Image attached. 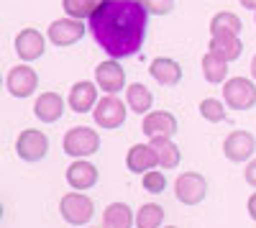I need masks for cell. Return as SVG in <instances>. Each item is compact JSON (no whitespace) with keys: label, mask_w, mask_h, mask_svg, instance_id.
Masks as SVG:
<instances>
[{"label":"cell","mask_w":256,"mask_h":228,"mask_svg":"<svg viewBox=\"0 0 256 228\" xmlns=\"http://www.w3.org/2000/svg\"><path fill=\"white\" fill-rule=\"evenodd\" d=\"M92 118H95V123H98L100 128H105V131H116V128H120L123 123H126V118H128V108L123 106V100H120V98H116V95H105V98H100V102L95 106Z\"/></svg>","instance_id":"obj_5"},{"label":"cell","mask_w":256,"mask_h":228,"mask_svg":"<svg viewBox=\"0 0 256 228\" xmlns=\"http://www.w3.org/2000/svg\"><path fill=\"white\" fill-rule=\"evenodd\" d=\"M223 100L230 110H251L256 106V82L248 77H230L223 82Z\"/></svg>","instance_id":"obj_3"},{"label":"cell","mask_w":256,"mask_h":228,"mask_svg":"<svg viewBox=\"0 0 256 228\" xmlns=\"http://www.w3.org/2000/svg\"><path fill=\"white\" fill-rule=\"evenodd\" d=\"M84 36V24L77 18H59L52 20L49 28H46V38L52 41L54 46L64 49V46H72Z\"/></svg>","instance_id":"obj_11"},{"label":"cell","mask_w":256,"mask_h":228,"mask_svg":"<svg viewBox=\"0 0 256 228\" xmlns=\"http://www.w3.org/2000/svg\"><path fill=\"white\" fill-rule=\"evenodd\" d=\"M244 28L241 18L230 10H220L210 20V36H238Z\"/></svg>","instance_id":"obj_23"},{"label":"cell","mask_w":256,"mask_h":228,"mask_svg":"<svg viewBox=\"0 0 256 228\" xmlns=\"http://www.w3.org/2000/svg\"><path fill=\"white\" fill-rule=\"evenodd\" d=\"M180 128L177 123V116H172L169 110H148L141 120V131L144 136H148V141L152 138H172Z\"/></svg>","instance_id":"obj_8"},{"label":"cell","mask_w":256,"mask_h":228,"mask_svg":"<svg viewBox=\"0 0 256 228\" xmlns=\"http://www.w3.org/2000/svg\"><path fill=\"white\" fill-rule=\"evenodd\" d=\"M105 3V0H62L64 6V13L67 18H77V20H84V18H92V13Z\"/></svg>","instance_id":"obj_26"},{"label":"cell","mask_w":256,"mask_h":228,"mask_svg":"<svg viewBox=\"0 0 256 228\" xmlns=\"http://www.w3.org/2000/svg\"><path fill=\"white\" fill-rule=\"evenodd\" d=\"M164 226V208L159 202H144L136 213V228H162Z\"/></svg>","instance_id":"obj_25"},{"label":"cell","mask_w":256,"mask_h":228,"mask_svg":"<svg viewBox=\"0 0 256 228\" xmlns=\"http://www.w3.org/2000/svg\"><path fill=\"white\" fill-rule=\"evenodd\" d=\"M64 154L67 156H77V159H84V156H92L98 149H100V136L95 128H88V126H74L67 131L64 136Z\"/></svg>","instance_id":"obj_4"},{"label":"cell","mask_w":256,"mask_h":228,"mask_svg":"<svg viewBox=\"0 0 256 228\" xmlns=\"http://www.w3.org/2000/svg\"><path fill=\"white\" fill-rule=\"evenodd\" d=\"M100 228H102V226H100Z\"/></svg>","instance_id":"obj_36"},{"label":"cell","mask_w":256,"mask_h":228,"mask_svg":"<svg viewBox=\"0 0 256 228\" xmlns=\"http://www.w3.org/2000/svg\"><path fill=\"white\" fill-rule=\"evenodd\" d=\"M148 31V13L138 0H105L90 18V34L110 59L138 54Z\"/></svg>","instance_id":"obj_1"},{"label":"cell","mask_w":256,"mask_h":228,"mask_svg":"<svg viewBox=\"0 0 256 228\" xmlns=\"http://www.w3.org/2000/svg\"><path fill=\"white\" fill-rule=\"evenodd\" d=\"M16 152L24 162H41L49 154V136L38 128H26L16 138Z\"/></svg>","instance_id":"obj_6"},{"label":"cell","mask_w":256,"mask_h":228,"mask_svg":"<svg viewBox=\"0 0 256 228\" xmlns=\"http://www.w3.org/2000/svg\"><path fill=\"white\" fill-rule=\"evenodd\" d=\"M148 74H152L162 88H177L182 82V67L180 62L169 59V56H156L152 64H148Z\"/></svg>","instance_id":"obj_17"},{"label":"cell","mask_w":256,"mask_h":228,"mask_svg":"<svg viewBox=\"0 0 256 228\" xmlns=\"http://www.w3.org/2000/svg\"><path fill=\"white\" fill-rule=\"evenodd\" d=\"M6 88H8V92L13 95V98H28V95H34L36 92V88H38V74H36V70L31 67V64H16L10 72H8V77H6Z\"/></svg>","instance_id":"obj_13"},{"label":"cell","mask_w":256,"mask_h":228,"mask_svg":"<svg viewBox=\"0 0 256 228\" xmlns=\"http://www.w3.org/2000/svg\"><path fill=\"white\" fill-rule=\"evenodd\" d=\"M141 184H144V190H146V192L159 195V192H164V190H166V177H164V172L152 170V172L141 174Z\"/></svg>","instance_id":"obj_28"},{"label":"cell","mask_w":256,"mask_h":228,"mask_svg":"<svg viewBox=\"0 0 256 228\" xmlns=\"http://www.w3.org/2000/svg\"><path fill=\"white\" fill-rule=\"evenodd\" d=\"M251 77H254V82H256V54H254V59H251Z\"/></svg>","instance_id":"obj_33"},{"label":"cell","mask_w":256,"mask_h":228,"mask_svg":"<svg viewBox=\"0 0 256 228\" xmlns=\"http://www.w3.org/2000/svg\"><path fill=\"white\" fill-rule=\"evenodd\" d=\"M246 208H248V216L256 220V192H254V195H248V205H246Z\"/></svg>","instance_id":"obj_31"},{"label":"cell","mask_w":256,"mask_h":228,"mask_svg":"<svg viewBox=\"0 0 256 228\" xmlns=\"http://www.w3.org/2000/svg\"><path fill=\"white\" fill-rule=\"evenodd\" d=\"M208 52L218 54L226 62H236L244 54V41L238 36H210Z\"/></svg>","instance_id":"obj_20"},{"label":"cell","mask_w":256,"mask_h":228,"mask_svg":"<svg viewBox=\"0 0 256 228\" xmlns=\"http://www.w3.org/2000/svg\"><path fill=\"white\" fill-rule=\"evenodd\" d=\"M174 195L182 205H200L208 198V180L200 172H184L174 182Z\"/></svg>","instance_id":"obj_7"},{"label":"cell","mask_w":256,"mask_h":228,"mask_svg":"<svg viewBox=\"0 0 256 228\" xmlns=\"http://www.w3.org/2000/svg\"><path fill=\"white\" fill-rule=\"evenodd\" d=\"M254 20H256V13H254Z\"/></svg>","instance_id":"obj_35"},{"label":"cell","mask_w":256,"mask_h":228,"mask_svg":"<svg viewBox=\"0 0 256 228\" xmlns=\"http://www.w3.org/2000/svg\"><path fill=\"white\" fill-rule=\"evenodd\" d=\"M200 116H202L205 120H210V123L226 120V106H223V100H218V98H205V100L200 102Z\"/></svg>","instance_id":"obj_27"},{"label":"cell","mask_w":256,"mask_h":228,"mask_svg":"<svg viewBox=\"0 0 256 228\" xmlns=\"http://www.w3.org/2000/svg\"><path fill=\"white\" fill-rule=\"evenodd\" d=\"M136 216L128 202H110L102 210V228H134Z\"/></svg>","instance_id":"obj_19"},{"label":"cell","mask_w":256,"mask_h":228,"mask_svg":"<svg viewBox=\"0 0 256 228\" xmlns=\"http://www.w3.org/2000/svg\"><path fill=\"white\" fill-rule=\"evenodd\" d=\"M226 74H228V62L220 59L218 54L208 52L202 56V77L210 85H220V82H226Z\"/></svg>","instance_id":"obj_24"},{"label":"cell","mask_w":256,"mask_h":228,"mask_svg":"<svg viewBox=\"0 0 256 228\" xmlns=\"http://www.w3.org/2000/svg\"><path fill=\"white\" fill-rule=\"evenodd\" d=\"M13 46H16V54L20 56V62H36L44 56L46 52V36L41 34L38 28H20L16 34V41H13Z\"/></svg>","instance_id":"obj_9"},{"label":"cell","mask_w":256,"mask_h":228,"mask_svg":"<svg viewBox=\"0 0 256 228\" xmlns=\"http://www.w3.org/2000/svg\"><path fill=\"white\" fill-rule=\"evenodd\" d=\"M148 16H169L174 10V0H138Z\"/></svg>","instance_id":"obj_29"},{"label":"cell","mask_w":256,"mask_h":228,"mask_svg":"<svg viewBox=\"0 0 256 228\" xmlns=\"http://www.w3.org/2000/svg\"><path fill=\"white\" fill-rule=\"evenodd\" d=\"M59 213L70 226H88L95 216V202L80 190H72L67 195H62L59 200Z\"/></svg>","instance_id":"obj_2"},{"label":"cell","mask_w":256,"mask_h":228,"mask_svg":"<svg viewBox=\"0 0 256 228\" xmlns=\"http://www.w3.org/2000/svg\"><path fill=\"white\" fill-rule=\"evenodd\" d=\"M162 228H180V226H162Z\"/></svg>","instance_id":"obj_34"},{"label":"cell","mask_w":256,"mask_h":228,"mask_svg":"<svg viewBox=\"0 0 256 228\" xmlns=\"http://www.w3.org/2000/svg\"><path fill=\"white\" fill-rule=\"evenodd\" d=\"M95 85L105 95H118L126 88V72L118 59H105L95 67Z\"/></svg>","instance_id":"obj_12"},{"label":"cell","mask_w":256,"mask_h":228,"mask_svg":"<svg viewBox=\"0 0 256 228\" xmlns=\"http://www.w3.org/2000/svg\"><path fill=\"white\" fill-rule=\"evenodd\" d=\"M98 90L100 88L95 85V82H88V80L74 82L72 90H70V108L74 113H90V110H95V106L100 102Z\"/></svg>","instance_id":"obj_16"},{"label":"cell","mask_w":256,"mask_h":228,"mask_svg":"<svg viewBox=\"0 0 256 228\" xmlns=\"http://www.w3.org/2000/svg\"><path fill=\"white\" fill-rule=\"evenodd\" d=\"M126 106L131 108L134 113H138V116H146L148 110H152V106H154V95H152V90H148L146 85L134 82V85L126 88Z\"/></svg>","instance_id":"obj_21"},{"label":"cell","mask_w":256,"mask_h":228,"mask_svg":"<svg viewBox=\"0 0 256 228\" xmlns=\"http://www.w3.org/2000/svg\"><path fill=\"white\" fill-rule=\"evenodd\" d=\"M126 167L134 174H146V172L159 167V156L152 149V144H136V146H131L126 154Z\"/></svg>","instance_id":"obj_15"},{"label":"cell","mask_w":256,"mask_h":228,"mask_svg":"<svg viewBox=\"0 0 256 228\" xmlns=\"http://www.w3.org/2000/svg\"><path fill=\"white\" fill-rule=\"evenodd\" d=\"M148 144H152V149L156 152L162 170H177V167H180L182 152H180V146H177L172 138H152Z\"/></svg>","instance_id":"obj_22"},{"label":"cell","mask_w":256,"mask_h":228,"mask_svg":"<svg viewBox=\"0 0 256 228\" xmlns=\"http://www.w3.org/2000/svg\"><path fill=\"white\" fill-rule=\"evenodd\" d=\"M34 116L41 123H56L64 116V100L59 92H41L34 102Z\"/></svg>","instance_id":"obj_18"},{"label":"cell","mask_w":256,"mask_h":228,"mask_svg":"<svg viewBox=\"0 0 256 228\" xmlns=\"http://www.w3.org/2000/svg\"><path fill=\"white\" fill-rule=\"evenodd\" d=\"M256 152V136L251 131H233L228 134V138L223 141V154L228 162H236V164H244V162H251Z\"/></svg>","instance_id":"obj_10"},{"label":"cell","mask_w":256,"mask_h":228,"mask_svg":"<svg viewBox=\"0 0 256 228\" xmlns=\"http://www.w3.org/2000/svg\"><path fill=\"white\" fill-rule=\"evenodd\" d=\"M244 180L251 184V188H256V159H251L246 164V172H244Z\"/></svg>","instance_id":"obj_30"},{"label":"cell","mask_w":256,"mask_h":228,"mask_svg":"<svg viewBox=\"0 0 256 228\" xmlns=\"http://www.w3.org/2000/svg\"><path fill=\"white\" fill-rule=\"evenodd\" d=\"M98 180H100V172H98L95 164L88 162V159H77V162H72L67 167V184L72 190L84 192V190L95 188Z\"/></svg>","instance_id":"obj_14"},{"label":"cell","mask_w":256,"mask_h":228,"mask_svg":"<svg viewBox=\"0 0 256 228\" xmlns=\"http://www.w3.org/2000/svg\"><path fill=\"white\" fill-rule=\"evenodd\" d=\"M238 3H241L244 8H248V10H256V0H238Z\"/></svg>","instance_id":"obj_32"}]
</instances>
